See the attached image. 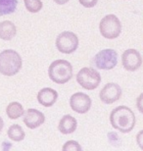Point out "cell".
Wrapping results in <instances>:
<instances>
[{
  "label": "cell",
  "instance_id": "44dd1931",
  "mask_svg": "<svg viewBox=\"0 0 143 151\" xmlns=\"http://www.w3.org/2000/svg\"><path fill=\"white\" fill-rule=\"evenodd\" d=\"M136 107L141 114H143V93H141L136 99Z\"/></svg>",
  "mask_w": 143,
  "mask_h": 151
},
{
  "label": "cell",
  "instance_id": "8992f818",
  "mask_svg": "<svg viewBox=\"0 0 143 151\" xmlns=\"http://www.w3.org/2000/svg\"><path fill=\"white\" fill-rule=\"evenodd\" d=\"M56 47L63 54L74 53L78 47V35L73 32H63L56 38Z\"/></svg>",
  "mask_w": 143,
  "mask_h": 151
},
{
  "label": "cell",
  "instance_id": "603a6c76",
  "mask_svg": "<svg viewBox=\"0 0 143 151\" xmlns=\"http://www.w3.org/2000/svg\"><path fill=\"white\" fill-rule=\"evenodd\" d=\"M54 2L58 5H64L69 2V0H54Z\"/></svg>",
  "mask_w": 143,
  "mask_h": 151
},
{
  "label": "cell",
  "instance_id": "7c38bea8",
  "mask_svg": "<svg viewBox=\"0 0 143 151\" xmlns=\"http://www.w3.org/2000/svg\"><path fill=\"white\" fill-rule=\"evenodd\" d=\"M58 99V92L51 87L42 88L37 93V100L42 106L51 107L55 104Z\"/></svg>",
  "mask_w": 143,
  "mask_h": 151
},
{
  "label": "cell",
  "instance_id": "52a82bcc",
  "mask_svg": "<svg viewBox=\"0 0 143 151\" xmlns=\"http://www.w3.org/2000/svg\"><path fill=\"white\" fill-rule=\"evenodd\" d=\"M93 62L100 70H112L118 64V54L110 48L101 50L94 56Z\"/></svg>",
  "mask_w": 143,
  "mask_h": 151
},
{
  "label": "cell",
  "instance_id": "5bb4252c",
  "mask_svg": "<svg viewBox=\"0 0 143 151\" xmlns=\"http://www.w3.org/2000/svg\"><path fill=\"white\" fill-rule=\"evenodd\" d=\"M17 34V28L11 21H3L0 23V38L3 40H11Z\"/></svg>",
  "mask_w": 143,
  "mask_h": 151
},
{
  "label": "cell",
  "instance_id": "e0dca14e",
  "mask_svg": "<svg viewBox=\"0 0 143 151\" xmlns=\"http://www.w3.org/2000/svg\"><path fill=\"white\" fill-rule=\"evenodd\" d=\"M18 6V0H0V16L14 13Z\"/></svg>",
  "mask_w": 143,
  "mask_h": 151
},
{
  "label": "cell",
  "instance_id": "277c9868",
  "mask_svg": "<svg viewBox=\"0 0 143 151\" xmlns=\"http://www.w3.org/2000/svg\"><path fill=\"white\" fill-rule=\"evenodd\" d=\"M99 31L103 37L117 38L121 32V24L116 15H106L99 24Z\"/></svg>",
  "mask_w": 143,
  "mask_h": 151
},
{
  "label": "cell",
  "instance_id": "9c48e42d",
  "mask_svg": "<svg viewBox=\"0 0 143 151\" xmlns=\"http://www.w3.org/2000/svg\"><path fill=\"white\" fill-rule=\"evenodd\" d=\"M121 62L126 71L134 72L142 65L141 54L136 49H127L121 55Z\"/></svg>",
  "mask_w": 143,
  "mask_h": 151
},
{
  "label": "cell",
  "instance_id": "cb8c5ba5",
  "mask_svg": "<svg viewBox=\"0 0 143 151\" xmlns=\"http://www.w3.org/2000/svg\"><path fill=\"white\" fill-rule=\"evenodd\" d=\"M3 127H4V122H3V119L0 117V132L3 129Z\"/></svg>",
  "mask_w": 143,
  "mask_h": 151
},
{
  "label": "cell",
  "instance_id": "30bf717a",
  "mask_svg": "<svg viewBox=\"0 0 143 151\" xmlns=\"http://www.w3.org/2000/svg\"><path fill=\"white\" fill-rule=\"evenodd\" d=\"M121 96V88L119 84L115 83H109L101 89L99 97L105 104H113L118 101Z\"/></svg>",
  "mask_w": 143,
  "mask_h": 151
},
{
  "label": "cell",
  "instance_id": "9a60e30c",
  "mask_svg": "<svg viewBox=\"0 0 143 151\" xmlns=\"http://www.w3.org/2000/svg\"><path fill=\"white\" fill-rule=\"evenodd\" d=\"M6 114H7L8 118L12 120L19 119L25 114V110H24L23 105L19 103V102H11L6 108Z\"/></svg>",
  "mask_w": 143,
  "mask_h": 151
},
{
  "label": "cell",
  "instance_id": "ba28073f",
  "mask_svg": "<svg viewBox=\"0 0 143 151\" xmlns=\"http://www.w3.org/2000/svg\"><path fill=\"white\" fill-rule=\"evenodd\" d=\"M91 98L83 92L74 93L70 98V106L72 110L78 114H86L91 108Z\"/></svg>",
  "mask_w": 143,
  "mask_h": 151
},
{
  "label": "cell",
  "instance_id": "ffe728a7",
  "mask_svg": "<svg viewBox=\"0 0 143 151\" xmlns=\"http://www.w3.org/2000/svg\"><path fill=\"white\" fill-rule=\"evenodd\" d=\"M78 1H80V3L83 6V7H86V8H92V7H94V6L97 4L98 0H78Z\"/></svg>",
  "mask_w": 143,
  "mask_h": 151
},
{
  "label": "cell",
  "instance_id": "8fae6325",
  "mask_svg": "<svg viewBox=\"0 0 143 151\" xmlns=\"http://www.w3.org/2000/svg\"><path fill=\"white\" fill-rule=\"evenodd\" d=\"M45 122V116L40 111L30 108L26 111L24 116V123L30 129H34L41 125H43Z\"/></svg>",
  "mask_w": 143,
  "mask_h": 151
},
{
  "label": "cell",
  "instance_id": "ac0fdd59",
  "mask_svg": "<svg viewBox=\"0 0 143 151\" xmlns=\"http://www.w3.org/2000/svg\"><path fill=\"white\" fill-rule=\"evenodd\" d=\"M27 10L30 13H37L42 9V1L41 0H24Z\"/></svg>",
  "mask_w": 143,
  "mask_h": 151
},
{
  "label": "cell",
  "instance_id": "6da1fadb",
  "mask_svg": "<svg viewBox=\"0 0 143 151\" xmlns=\"http://www.w3.org/2000/svg\"><path fill=\"white\" fill-rule=\"evenodd\" d=\"M110 123L114 129L127 134L134 129L136 118L133 111L127 106H119L111 112Z\"/></svg>",
  "mask_w": 143,
  "mask_h": 151
},
{
  "label": "cell",
  "instance_id": "d6986e66",
  "mask_svg": "<svg viewBox=\"0 0 143 151\" xmlns=\"http://www.w3.org/2000/svg\"><path fill=\"white\" fill-rule=\"evenodd\" d=\"M83 148L78 141L75 140H69L63 145V151H81Z\"/></svg>",
  "mask_w": 143,
  "mask_h": 151
},
{
  "label": "cell",
  "instance_id": "3957f363",
  "mask_svg": "<svg viewBox=\"0 0 143 151\" xmlns=\"http://www.w3.org/2000/svg\"><path fill=\"white\" fill-rule=\"evenodd\" d=\"M48 75L50 80L57 84L67 83L73 78V66L67 60H56L50 64Z\"/></svg>",
  "mask_w": 143,
  "mask_h": 151
},
{
  "label": "cell",
  "instance_id": "5b68a950",
  "mask_svg": "<svg viewBox=\"0 0 143 151\" xmlns=\"http://www.w3.org/2000/svg\"><path fill=\"white\" fill-rule=\"evenodd\" d=\"M77 81L83 88L86 90H93L99 86L101 83V76L99 72L94 69L84 67L78 71L77 75Z\"/></svg>",
  "mask_w": 143,
  "mask_h": 151
},
{
  "label": "cell",
  "instance_id": "4fadbf2b",
  "mask_svg": "<svg viewBox=\"0 0 143 151\" xmlns=\"http://www.w3.org/2000/svg\"><path fill=\"white\" fill-rule=\"evenodd\" d=\"M78 128V122L75 117L71 116V115H65L60 120L59 125H58V129H59L60 132L63 134H70L75 132Z\"/></svg>",
  "mask_w": 143,
  "mask_h": 151
},
{
  "label": "cell",
  "instance_id": "7a4b0ae2",
  "mask_svg": "<svg viewBox=\"0 0 143 151\" xmlns=\"http://www.w3.org/2000/svg\"><path fill=\"white\" fill-rule=\"evenodd\" d=\"M23 66L22 57L17 51L7 49L0 53V74L13 77L20 72Z\"/></svg>",
  "mask_w": 143,
  "mask_h": 151
},
{
  "label": "cell",
  "instance_id": "7402d4cb",
  "mask_svg": "<svg viewBox=\"0 0 143 151\" xmlns=\"http://www.w3.org/2000/svg\"><path fill=\"white\" fill-rule=\"evenodd\" d=\"M136 142H137L139 148L143 150V129L136 134Z\"/></svg>",
  "mask_w": 143,
  "mask_h": 151
},
{
  "label": "cell",
  "instance_id": "2e32d148",
  "mask_svg": "<svg viewBox=\"0 0 143 151\" xmlns=\"http://www.w3.org/2000/svg\"><path fill=\"white\" fill-rule=\"evenodd\" d=\"M8 137L10 138L11 140L16 141V142H20V141L24 140V138L26 137V134L24 132L23 128L20 125H12L10 128L8 129Z\"/></svg>",
  "mask_w": 143,
  "mask_h": 151
}]
</instances>
